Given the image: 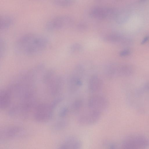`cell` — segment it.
Listing matches in <instances>:
<instances>
[{
  "mask_svg": "<svg viewBox=\"0 0 149 149\" xmlns=\"http://www.w3.org/2000/svg\"><path fill=\"white\" fill-rule=\"evenodd\" d=\"M69 109L66 107H63L60 111L59 115L61 118H64L67 116L69 112Z\"/></svg>",
  "mask_w": 149,
  "mask_h": 149,
  "instance_id": "7402d4cb",
  "label": "cell"
},
{
  "mask_svg": "<svg viewBox=\"0 0 149 149\" xmlns=\"http://www.w3.org/2000/svg\"><path fill=\"white\" fill-rule=\"evenodd\" d=\"M84 106V102L82 99L78 98L75 100L72 103L71 109L72 112L77 114L80 112Z\"/></svg>",
  "mask_w": 149,
  "mask_h": 149,
  "instance_id": "2e32d148",
  "label": "cell"
},
{
  "mask_svg": "<svg viewBox=\"0 0 149 149\" xmlns=\"http://www.w3.org/2000/svg\"><path fill=\"white\" fill-rule=\"evenodd\" d=\"M67 124L68 123L66 121L60 120L55 124L54 128L55 130H61L65 128Z\"/></svg>",
  "mask_w": 149,
  "mask_h": 149,
  "instance_id": "ac0fdd59",
  "label": "cell"
},
{
  "mask_svg": "<svg viewBox=\"0 0 149 149\" xmlns=\"http://www.w3.org/2000/svg\"><path fill=\"white\" fill-rule=\"evenodd\" d=\"M74 21L70 17L59 15L54 17L46 23L45 28L49 31H53L71 26Z\"/></svg>",
  "mask_w": 149,
  "mask_h": 149,
  "instance_id": "3957f363",
  "label": "cell"
},
{
  "mask_svg": "<svg viewBox=\"0 0 149 149\" xmlns=\"http://www.w3.org/2000/svg\"><path fill=\"white\" fill-rule=\"evenodd\" d=\"M87 104L89 110L102 113L108 108V101L103 96L94 95L88 99Z\"/></svg>",
  "mask_w": 149,
  "mask_h": 149,
  "instance_id": "8992f818",
  "label": "cell"
},
{
  "mask_svg": "<svg viewBox=\"0 0 149 149\" xmlns=\"http://www.w3.org/2000/svg\"><path fill=\"white\" fill-rule=\"evenodd\" d=\"M48 43V39L43 35L29 33L18 38L15 42L14 48L15 52L20 55L33 56L44 51Z\"/></svg>",
  "mask_w": 149,
  "mask_h": 149,
  "instance_id": "6da1fadb",
  "label": "cell"
},
{
  "mask_svg": "<svg viewBox=\"0 0 149 149\" xmlns=\"http://www.w3.org/2000/svg\"><path fill=\"white\" fill-rule=\"evenodd\" d=\"M55 106L50 104L42 103L38 105L36 108L34 118L37 121L43 122L48 121L52 118L53 110Z\"/></svg>",
  "mask_w": 149,
  "mask_h": 149,
  "instance_id": "5b68a950",
  "label": "cell"
},
{
  "mask_svg": "<svg viewBox=\"0 0 149 149\" xmlns=\"http://www.w3.org/2000/svg\"><path fill=\"white\" fill-rule=\"evenodd\" d=\"M104 40L111 42H120L124 44H129L131 42L130 39L117 33L109 34L104 38Z\"/></svg>",
  "mask_w": 149,
  "mask_h": 149,
  "instance_id": "4fadbf2b",
  "label": "cell"
},
{
  "mask_svg": "<svg viewBox=\"0 0 149 149\" xmlns=\"http://www.w3.org/2000/svg\"><path fill=\"white\" fill-rule=\"evenodd\" d=\"M21 131V128L17 126L5 127L0 131V140L3 141L12 139L17 136Z\"/></svg>",
  "mask_w": 149,
  "mask_h": 149,
  "instance_id": "30bf717a",
  "label": "cell"
},
{
  "mask_svg": "<svg viewBox=\"0 0 149 149\" xmlns=\"http://www.w3.org/2000/svg\"><path fill=\"white\" fill-rule=\"evenodd\" d=\"M101 113L89 110L80 114L77 118V122L79 125L88 126L96 123L100 119Z\"/></svg>",
  "mask_w": 149,
  "mask_h": 149,
  "instance_id": "ba28073f",
  "label": "cell"
},
{
  "mask_svg": "<svg viewBox=\"0 0 149 149\" xmlns=\"http://www.w3.org/2000/svg\"><path fill=\"white\" fill-rule=\"evenodd\" d=\"M74 1L70 0H54L53 3L56 6L60 7H65L73 3Z\"/></svg>",
  "mask_w": 149,
  "mask_h": 149,
  "instance_id": "e0dca14e",
  "label": "cell"
},
{
  "mask_svg": "<svg viewBox=\"0 0 149 149\" xmlns=\"http://www.w3.org/2000/svg\"><path fill=\"white\" fill-rule=\"evenodd\" d=\"M82 46L78 43H75L72 45L70 48V51L72 53L77 52L82 50Z\"/></svg>",
  "mask_w": 149,
  "mask_h": 149,
  "instance_id": "ffe728a7",
  "label": "cell"
},
{
  "mask_svg": "<svg viewBox=\"0 0 149 149\" xmlns=\"http://www.w3.org/2000/svg\"><path fill=\"white\" fill-rule=\"evenodd\" d=\"M103 81L97 75L94 74L90 77L88 84L89 91L91 93H96L102 90L103 86Z\"/></svg>",
  "mask_w": 149,
  "mask_h": 149,
  "instance_id": "8fae6325",
  "label": "cell"
},
{
  "mask_svg": "<svg viewBox=\"0 0 149 149\" xmlns=\"http://www.w3.org/2000/svg\"><path fill=\"white\" fill-rule=\"evenodd\" d=\"M149 40V35L146 36L142 40L141 43L144 44L147 42Z\"/></svg>",
  "mask_w": 149,
  "mask_h": 149,
  "instance_id": "d4e9b609",
  "label": "cell"
},
{
  "mask_svg": "<svg viewBox=\"0 0 149 149\" xmlns=\"http://www.w3.org/2000/svg\"><path fill=\"white\" fill-rule=\"evenodd\" d=\"M10 93L8 90L1 92L0 95V108L4 109L7 107L10 104L11 97Z\"/></svg>",
  "mask_w": 149,
  "mask_h": 149,
  "instance_id": "5bb4252c",
  "label": "cell"
},
{
  "mask_svg": "<svg viewBox=\"0 0 149 149\" xmlns=\"http://www.w3.org/2000/svg\"><path fill=\"white\" fill-rule=\"evenodd\" d=\"M149 141L145 136L133 134L125 137L122 141L119 149H147Z\"/></svg>",
  "mask_w": 149,
  "mask_h": 149,
  "instance_id": "7a4b0ae2",
  "label": "cell"
},
{
  "mask_svg": "<svg viewBox=\"0 0 149 149\" xmlns=\"http://www.w3.org/2000/svg\"><path fill=\"white\" fill-rule=\"evenodd\" d=\"M58 149H68L65 144L63 143L58 148Z\"/></svg>",
  "mask_w": 149,
  "mask_h": 149,
  "instance_id": "484cf974",
  "label": "cell"
},
{
  "mask_svg": "<svg viewBox=\"0 0 149 149\" xmlns=\"http://www.w3.org/2000/svg\"><path fill=\"white\" fill-rule=\"evenodd\" d=\"M130 51L129 49H125L121 51L120 53V55L122 56H124L128 55L130 54Z\"/></svg>",
  "mask_w": 149,
  "mask_h": 149,
  "instance_id": "cb8c5ba5",
  "label": "cell"
},
{
  "mask_svg": "<svg viewBox=\"0 0 149 149\" xmlns=\"http://www.w3.org/2000/svg\"><path fill=\"white\" fill-rule=\"evenodd\" d=\"M116 12V10L113 8L97 7L91 10L90 15L94 18L102 19L115 17Z\"/></svg>",
  "mask_w": 149,
  "mask_h": 149,
  "instance_id": "9c48e42d",
  "label": "cell"
},
{
  "mask_svg": "<svg viewBox=\"0 0 149 149\" xmlns=\"http://www.w3.org/2000/svg\"><path fill=\"white\" fill-rule=\"evenodd\" d=\"M131 67L126 64H111L105 70L106 75L109 78L125 76L132 73Z\"/></svg>",
  "mask_w": 149,
  "mask_h": 149,
  "instance_id": "52a82bcc",
  "label": "cell"
},
{
  "mask_svg": "<svg viewBox=\"0 0 149 149\" xmlns=\"http://www.w3.org/2000/svg\"><path fill=\"white\" fill-rule=\"evenodd\" d=\"M103 149H117L116 145L111 142H106L103 144Z\"/></svg>",
  "mask_w": 149,
  "mask_h": 149,
  "instance_id": "44dd1931",
  "label": "cell"
},
{
  "mask_svg": "<svg viewBox=\"0 0 149 149\" xmlns=\"http://www.w3.org/2000/svg\"><path fill=\"white\" fill-rule=\"evenodd\" d=\"M0 58L3 57L5 55L6 50V45L5 40L3 38H0Z\"/></svg>",
  "mask_w": 149,
  "mask_h": 149,
  "instance_id": "d6986e66",
  "label": "cell"
},
{
  "mask_svg": "<svg viewBox=\"0 0 149 149\" xmlns=\"http://www.w3.org/2000/svg\"><path fill=\"white\" fill-rule=\"evenodd\" d=\"M14 19L11 16L3 15L0 17V30H5L10 28L14 23Z\"/></svg>",
  "mask_w": 149,
  "mask_h": 149,
  "instance_id": "9a60e30c",
  "label": "cell"
},
{
  "mask_svg": "<svg viewBox=\"0 0 149 149\" xmlns=\"http://www.w3.org/2000/svg\"><path fill=\"white\" fill-rule=\"evenodd\" d=\"M77 28L79 30L84 31L87 29V26L86 24L84 23H80L77 24Z\"/></svg>",
  "mask_w": 149,
  "mask_h": 149,
  "instance_id": "603a6c76",
  "label": "cell"
},
{
  "mask_svg": "<svg viewBox=\"0 0 149 149\" xmlns=\"http://www.w3.org/2000/svg\"><path fill=\"white\" fill-rule=\"evenodd\" d=\"M84 71V68L82 65H78L75 67L68 80V87L70 92H76L82 86Z\"/></svg>",
  "mask_w": 149,
  "mask_h": 149,
  "instance_id": "277c9868",
  "label": "cell"
},
{
  "mask_svg": "<svg viewBox=\"0 0 149 149\" xmlns=\"http://www.w3.org/2000/svg\"><path fill=\"white\" fill-rule=\"evenodd\" d=\"M68 149H81L82 144L78 137L70 136L67 137L63 143Z\"/></svg>",
  "mask_w": 149,
  "mask_h": 149,
  "instance_id": "7c38bea8",
  "label": "cell"
}]
</instances>
